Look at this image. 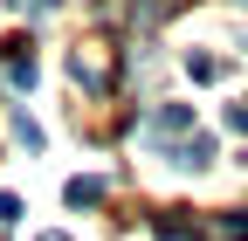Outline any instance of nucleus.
<instances>
[{"instance_id":"1","label":"nucleus","mask_w":248,"mask_h":241,"mask_svg":"<svg viewBox=\"0 0 248 241\" xmlns=\"http://www.w3.org/2000/svg\"><path fill=\"white\" fill-rule=\"evenodd\" d=\"M179 131H193V110H186V104H159V110H152V124H145L152 145H159V138H179Z\"/></svg>"},{"instance_id":"2","label":"nucleus","mask_w":248,"mask_h":241,"mask_svg":"<svg viewBox=\"0 0 248 241\" xmlns=\"http://www.w3.org/2000/svg\"><path fill=\"white\" fill-rule=\"evenodd\" d=\"M0 48H7V83L28 90V83H35V55H28V48H35V42H0Z\"/></svg>"},{"instance_id":"3","label":"nucleus","mask_w":248,"mask_h":241,"mask_svg":"<svg viewBox=\"0 0 248 241\" xmlns=\"http://www.w3.org/2000/svg\"><path fill=\"white\" fill-rule=\"evenodd\" d=\"M166 159H172V166H193V172H200V166L214 159V138H200V131H193V138H186V145H172V152H166Z\"/></svg>"},{"instance_id":"4","label":"nucleus","mask_w":248,"mask_h":241,"mask_svg":"<svg viewBox=\"0 0 248 241\" xmlns=\"http://www.w3.org/2000/svg\"><path fill=\"white\" fill-rule=\"evenodd\" d=\"M97 200H104V179H97V172L69 179V207H97Z\"/></svg>"},{"instance_id":"5","label":"nucleus","mask_w":248,"mask_h":241,"mask_svg":"<svg viewBox=\"0 0 248 241\" xmlns=\"http://www.w3.org/2000/svg\"><path fill=\"white\" fill-rule=\"evenodd\" d=\"M14 138L28 145V152H42V124H35V117H21V110H14Z\"/></svg>"},{"instance_id":"6","label":"nucleus","mask_w":248,"mask_h":241,"mask_svg":"<svg viewBox=\"0 0 248 241\" xmlns=\"http://www.w3.org/2000/svg\"><path fill=\"white\" fill-rule=\"evenodd\" d=\"M186 76H193V83H214V76H221V62H214V55H186Z\"/></svg>"},{"instance_id":"7","label":"nucleus","mask_w":248,"mask_h":241,"mask_svg":"<svg viewBox=\"0 0 248 241\" xmlns=\"http://www.w3.org/2000/svg\"><path fill=\"white\" fill-rule=\"evenodd\" d=\"M221 241H248V214H228L221 221Z\"/></svg>"},{"instance_id":"8","label":"nucleus","mask_w":248,"mask_h":241,"mask_svg":"<svg viewBox=\"0 0 248 241\" xmlns=\"http://www.w3.org/2000/svg\"><path fill=\"white\" fill-rule=\"evenodd\" d=\"M228 124H234V131L248 138V97H241V104H228Z\"/></svg>"},{"instance_id":"9","label":"nucleus","mask_w":248,"mask_h":241,"mask_svg":"<svg viewBox=\"0 0 248 241\" xmlns=\"http://www.w3.org/2000/svg\"><path fill=\"white\" fill-rule=\"evenodd\" d=\"M7 221H21V200H14V193H0V227H7Z\"/></svg>"},{"instance_id":"10","label":"nucleus","mask_w":248,"mask_h":241,"mask_svg":"<svg viewBox=\"0 0 248 241\" xmlns=\"http://www.w3.org/2000/svg\"><path fill=\"white\" fill-rule=\"evenodd\" d=\"M159 241H193V234H186L179 221H159Z\"/></svg>"},{"instance_id":"11","label":"nucleus","mask_w":248,"mask_h":241,"mask_svg":"<svg viewBox=\"0 0 248 241\" xmlns=\"http://www.w3.org/2000/svg\"><path fill=\"white\" fill-rule=\"evenodd\" d=\"M7 7H21V14H48L55 0H7Z\"/></svg>"},{"instance_id":"12","label":"nucleus","mask_w":248,"mask_h":241,"mask_svg":"<svg viewBox=\"0 0 248 241\" xmlns=\"http://www.w3.org/2000/svg\"><path fill=\"white\" fill-rule=\"evenodd\" d=\"M42 241H69V234H42Z\"/></svg>"}]
</instances>
